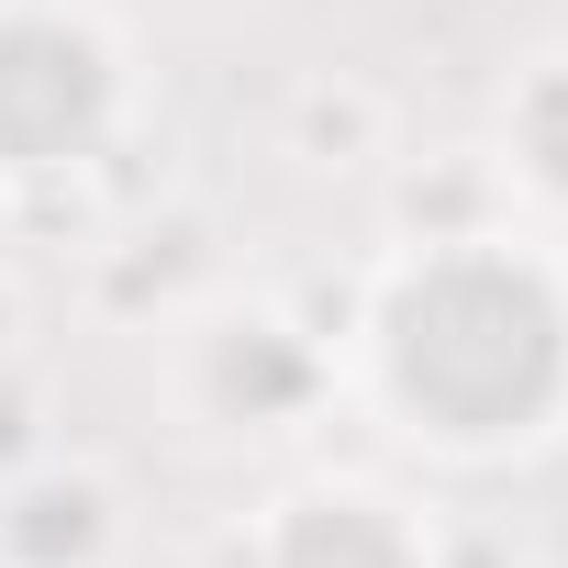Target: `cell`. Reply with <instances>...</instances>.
I'll return each mask as SVG.
<instances>
[{"instance_id":"1","label":"cell","mask_w":568,"mask_h":568,"mask_svg":"<svg viewBox=\"0 0 568 568\" xmlns=\"http://www.w3.org/2000/svg\"><path fill=\"white\" fill-rule=\"evenodd\" d=\"M357 413L435 468H524L568 435V245L557 223H468L390 245L335 335Z\"/></svg>"},{"instance_id":"6","label":"cell","mask_w":568,"mask_h":568,"mask_svg":"<svg viewBox=\"0 0 568 568\" xmlns=\"http://www.w3.org/2000/svg\"><path fill=\"white\" fill-rule=\"evenodd\" d=\"M490 179H501L513 212L568 223V45H535V57L501 79V112H490Z\"/></svg>"},{"instance_id":"5","label":"cell","mask_w":568,"mask_h":568,"mask_svg":"<svg viewBox=\"0 0 568 568\" xmlns=\"http://www.w3.org/2000/svg\"><path fill=\"white\" fill-rule=\"evenodd\" d=\"M123 557V490L90 457H34L0 479V568H112Z\"/></svg>"},{"instance_id":"8","label":"cell","mask_w":568,"mask_h":568,"mask_svg":"<svg viewBox=\"0 0 568 568\" xmlns=\"http://www.w3.org/2000/svg\"><path fill=\"white\" fill-rule=\"evenodd\" d=\"M45 457V424H34V379L23 368H0V479L12 468H34Z\"/></svg>"},{"instance_id":"9","label":"cell","mask_w":568,"mask_h":568,"mask_svg":"<svg viewBox=\"0 0 568 568\" xmlns=\"http://www.w3.org/2000/svg\"><path fill=\"white\" fill-rule=\"evenodd\" d=\"M23 346H34V291H23V267L0 256V368H23Z\"/></svg>"},{"instance_id":"7","label":"cell","mask_w":568,"mask_h":568,"mask_svg":"<svg viewBox=\"0 0 568 568\" xmlns=\"http://www.w3.org/2000/svg\"><path fill=\"white\" fill-rule=\"evenodd\" d=\"M278 145H291L313 179H368V168H390V101H379L357 68H324V79L291 90Z\"/></svg>"},{"instance_id":"2","label":"cell","mask_w":568,"mask_h":568,"mask_svg":"<svg viewBox=\"0 0 568 568\" xmlns=\"http://www.w3.org/2000/svg\"><path fill=\"white\" fill-rule=\"evenodd\" d=\"M134 123V45L101 0H0V201L79 190Z\"/></svg>"},{"instance_id":"4","label":"cell","mask_w":568,"mask_h":568,"mask_svg":"<svg viewBox=\"0 0 568 568\" xmlns=\"http://www.w3.org/2000/svg\"><path fill=\"white\" fill-rule=\"evenodd\" d=\"M234 568H446V535H435V513L402 479L313 468V479L267 490L245 513Z\"/></svg>"},{"instance_id":"3","label":"cell","mask_w":568,"mask_h":568,"mask_svg":"<svg viewBox=\"0 0 568 568\" xmlns=\"http://www.w3.org/2000/svg\"><path fill=\"white\" fill-rule=\"evenodd\" d=\"M168 335H179V402L212 435H291L346 390L335 335L302 324L291 302H234L223 291V302H190Z\"/></svg>"}]
</instances>
